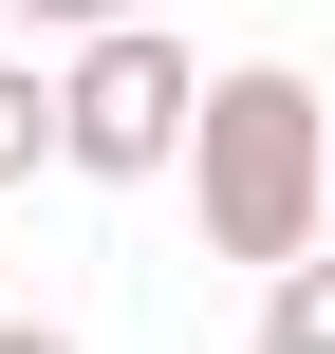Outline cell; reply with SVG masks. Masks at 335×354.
<instances>
[{
  "mask_svg": "<svg viewBox=\"0 0 335 354\" xmlns=\"http://www.w3.org/2000/svg\"><path fill=\"white\" fill-rule=\"evenodd\" d=\"M186 224L224 243V261H298V243H335V112L298 56H224L205 75V112H186Z\"/></svg>",
  "mask_w": 335,
  "mask_h": 354,
  "instance_id": "obj_1",
  "label": "cell"
},
{
  "mask_svg": "<svg viewBox=\"0 0 335 354\" xmlns=\"http://www.w3.org/2000/svg\"><path fill=\"white\" fill-rule=\"evenodd\" d=\"M186 112H205V75L149 19H112V37L56 56V168H93V187H168L186 168Z\"/></svg>",
  "mask_w": 335,
  "mask_h": 354,
  "instance_id": "obj_2",
  "label": "cell"
},
{
  "mask_svg": "<svg viewBox=\"0 0 335 354\" xmlns=\"http://www.w3.org/2000/svg\"><path fill=\"white\" fill-rule=\"evenodd\" d=\"M261 354H335V243H298L261 280Z\"/></svg>",
  "mask_w": 335,
  "mask_h": 354,
  "instance_id": "obj_3",
  "label": "cell"
},
{
  "mask_svg": "<svg viewBox=\"0 0 335 354\" xmlns=\"http://www.w3.org/2000/svg\"><path fill=\"white\" fill-rule=\"evenodd\" d=\"M19 168H56V75H37V56H0V187H19Z\"/></svg>",
  "mask_w": 335,
  "mask_h": 354,
  "instance_id": "obj_4",
  "label": "cell"
},
{
  "mask_svg": "<svg viewBox=\"0 0 335 354\" xmlns=\"http://www.w3.org/2000/svg\"><path fill=\"white\" fill-rule=\"evenodd\" d=\"M0 19H19V37H56V56H75V37H112V19H131V0H0Z\"/></svg>",
  "mask_w": 335,
  "mask_h": 354,
  "instance_id": "obj_5",
  "label": "cell"
},
{
  "mask_svg": "<svg viewBox=\"0 0 335 354\" xmlns=\"http://www.w3.org/2000/svg\"><path fill=\"white\" fill-rule=\"evenodd\" d=\"M0 354H75V336H56V317H0Z\"/></svg>",
  "mask_w": 335,
  "mask_h": 354,
  "instance_id": "obj_6",
  "label": "cell"
}]
</instances>
